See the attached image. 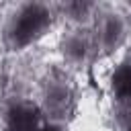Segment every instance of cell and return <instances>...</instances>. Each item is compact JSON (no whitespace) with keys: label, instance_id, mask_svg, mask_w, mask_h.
I'll use <instances>...</instances> for the list:
<instances>
[{"label":"cell","instance_id":"1","mask_svg":"<svg viewBox=\"0 0 131 131\" xmlns=\"http://www.w3.org/2000/svg\"><path fill=\"white\" fill-rule=\"evenodd\" d=\"M53 25V10L43 2L18 4L6 18L2 41L8 51H23L37 43Z\"/></svg>","mask_w":131,"mask_h":131},{"label":"cell","instance_id":"2","mask_svg":"<svg viewBox=\"0 0 131 131\" xmlns=\"http://www.w3.org/2000/svg\"><path fill=\"white\" fill-rule=\"evenodd\" d=\"M76 108V88L70 76L61 70H51L43 84V115L49 117L53 123H63L74 115Z\"/></svg>","mask_w":131,"mask_h":131},{"label":"cell","instance_id":"3","mask_svg":"<svg viewBox=\"0 0 131 131\" xmlns=\"http://www.w3.org/2000/svg\"><path fill=\"white\" fill-rule=\"evenodd\" d=\"M90 35H92L96 53L98 51L113 53L127 39V23L119 12L104 10L96 16V23H94V29H92Z\"/></svg>","mask_w":131,"mask_h":131},{"label":"cell","instance_id":"4","mask_svg":"<svg viewBox=\"0 0 131 131\" xmlns=\"http://www.w3.org/2000/svg\"><path fill=\"white\" fill-rule=\"evenodd\" d=\"M2 121L6 131H37L43 123V111L27 98H12L2 111Z\"/></svg>","mask_w":131,"mask_h":131},{"label":"cell","instance_id":"5","mask_svg":"<svg viewBox=\"0 0 131 131\" xmlns=\"http://www.w3.org/2000/svg\"><path fill=\"white\" fill-rule=\"evenodd\" d=\"M59 49H61L63 59L72 66H82L92 57V53H96L92 35L82 29H76V31H70L68 35H63Z\"/></svg>","mask_w":131,"mask_h":131},{"label":"cell","instance_id":"6","mask_svg":"<svg viewBox=\"0 0 131 131\" xmlns=\"http://www.w3.org/2000/svg\"><path fill=\"white\" fill-rule=\"evenodd\" d=\"M108 86L121 106L131 104V59H123L113 68Z\"/></svg>","mask_w":131,"mask_h":131},{"label":"cell","instance_id":"7","mask_svg":"<svg viewBox=\"0 0 131 131\" xmlns=\"http://www.w3.org/2000/svg\"><path fill=\"white\" fill-rule=\"evenodd\" d=\"M61 10L66 12L68 18H72L76 23H84L92 14L94 4H90V2H66V4H61Z\"/></svg>","mask_w":131,"mask_h":131},{"label":"cell","instance_id":"8","mask_svg":"<svg viewBox=\"0 0 131 131\" xmlns=\"http://www.w3.org/2000/svg\"><path fill=\"white\" fill-rule=\"evenodd\" d=\"M117 119H119V125H121V129H123V131H131V104L121 106V108H119Z\"/></svg>","mask_w":131,"mask_h":131},{"label":"cell","instance_id":"9","mask_svg":"<svg viewBox=\"0 0 131 131\" xmlns=\"http://www.w3.org/2000/svg\"><path fill=\"white\" fill-rule=\"evenodd\" d=\"M37 131H63V127L59 123H53V121H43Z\"/></svg>","mask_w":131,"mask_h":131}]
</instances>
